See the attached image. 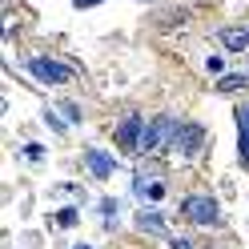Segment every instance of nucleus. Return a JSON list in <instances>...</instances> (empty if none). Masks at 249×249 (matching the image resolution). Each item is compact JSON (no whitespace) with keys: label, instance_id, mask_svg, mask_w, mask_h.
<instances>
[{"label":"nucleus","instance_id":"ddd939ff","mask_svg":"<svg viewBox=\"0 0 249 249\" xmlns=\"http://www.w3.org/2000/svg\"><path fill=\"white\" fill-rule=\"evenodd\" d=\"M76 8H92V4H101V0H72Z\"/></svg>","mask_w":249,"mask_h":249},{"label":"nucleus","instance_id":"9b49d317","mask_svg":"<svg viewBox=\"0 0 249 249\" xmlns=\"http://www.w3.org/2000/svg\"><path fill=\"white\" fill-rule=\"evenodd\" d=\"M141 225H149V229H161V217H157V213H141Z\"/></svg>","mask_w":249,"mask_h":249},{"label":"nucleus","instance_id":"1a4fd4ad","mask_svg":"<svg viewBox=\"0 0 249 249\" xmlns=\"http://www.w3.org/2000/svg\"><path fill=\"white\" fill-rule=\"evenodd\" d=\"M241 85H245L241 72H225L221 81H217V92H233V89H241Z\"/></svg>","mask_w":249,"mask_h":249},{"label":"nucleus","instance_id":"f257e3e1","mask_svg":"<svg viewBox=\"0 0 249 249\" xmlns=\"http://www.w3.org/2000/svg\"><path fill=\"white\" fill-rule=\"evenodd\" d=\"M181 213H185V221H193V225H217V221H221V213H217V201H213V197H201V193L185 197Z\"/></svg>","mask_w":249,"mask_h":249},{"label":"nucleus","instance_id":"2eb2a0df","mask_svg":"<svg viewBox=\"0 0 249 249\" xmlns=\"http://www.w3.org/2000/svg\"><path fill=\"white\" fill-rule=\"evenodd\" d=\"M72 249H89V245H72Z\"/></svg>","mask_w":249,"mask_h":249},{"label":"nucleus","instance_id":"f8f14e48","mask_svg":"<svg viewBox=\"0 0 249 249\" xmlns=\"http://www.w3.org/2000/svg\"><path fill=\"white\" fill-rule=\"evenodd\" d=\"M65 113H69V121L76 124V121H81V105H72V101H69V105H65Z\"/></svg>","mask_w":249,"mask_h":249},{"label":"nucleus","instance_id":"423d86ee","mask_svg":"<svg viewBox=\"0 0 249 249\" xmlns=\"http://www.w3.org/2000/svg\"><path fill=\"white\" fill-rule=\"evenodd\" d=\"M85 161H89V173L97 177V181L113 177V157H108L105 149H89V153H85Z\"/></svg>","mask_w":249,"mask_h":249},{"label":"nucleus","instance_id":"f03ea898","mask_svg":"<svg viewBox=\"0 0 249 249\" xmlns=\"http://www.w3.org/2000/svg\"><path fill=\"white\" fill-rule=\"evenodd\" d=\"M28 72H33L36 81H44V85H69L72 81V69L60 65V60H49V56H33L28 60Z\"/></svg>","mask_w":249,"mask_h":249},{"label":"nucleus","instance_id":"6e6552de","mask_svg":"<svg viewBox=\"0 0 249 249\" xmlns=\"http://www.w3.org/2000/svg\"><path fill=\"white\" fill-rule=\"evenodd\" d=\"M221 40L229 44V53H241V49H249V33H241V28H225V33H221Z\"/></svg>","mask_w":249,"mask_h":249},{"label":"nucleus","instance_id":"20e7f679","mask_svg":"<svg viewBox=\"0 0 249 249\" xmlns=\"http://www.w3.org/2000/svg\"><path fill=\"white\" fill-rule=\"evenodd\" d=\"M201 145H205V129H201V124H193V121H185L181 129H177V149L185 153V157H197Z\"/></svg>","mask_w":249,"mask_h":249},{"label":"nucleus","instance_id":"39448f33","mask_svg":"<svg viewBox=\"0 0 249 249\" xmlns=\"http://www.w3.org/2000/svg\"><path fill=\"white\" fill-rule=\"evenodd\" d=\"M233 117H237V157H241V165L249 169V101H241Z\"/></svg>","mask_w":249,"mask_h":249},{"label":"nucleus","instance_id":"4468645a","mask_svg":"<svg viewBox=\"0 0 249 249\" xmlns=\"http://www.w3.org/2000/svg\"><path fill=\"white\" fill-rule=\"evenodd\" d=\"M173 249H189V241H185V237H177V241H173Z\"/></svg>","mask_w":249,"mask_h":249},{"label":"nucleus","instance_id":"9d476101","mask_svg":"<svg viewBox=\"0 0 249 249\" xmlns=\"http://www.w3.org/2000/svg\"><path fill=\"white\" fill-rule=\"evenodd\" d=\"M76 221H81V213H76V209H60L56 213V225H65V229H72Z\"/></svg>","mask_w":249,"mask_h":249},{"label":"nucleus","instance_id":"7ed1b4c3","mask_svg":"<svg viewBox=\"0 0 249 249\" xmlns=\"http://www.w3.org/2000/svg\"><path fill=\"white\" fill-rule=\"evenodd\" d=\"M141 137H145V117L141 113H129L117 124V145L121 153H141Z\"/></svg>","mask_w":249,"mask_h":249},{"label":"nucleus","instance_id":"0eeeda50","mask_svg":"<svg viewBox=\"0 0 249 249\" xmlns=\"http://www.w3.org/2000/svg\"><path fill=\"white\" fill-rule=\"evenodd\" d=\"M133 189H137V197L161 201V197H165V181H153V173H137V181H133Z\"/></svg>","mask_w":249,"mask_h":249}]
</instances>
